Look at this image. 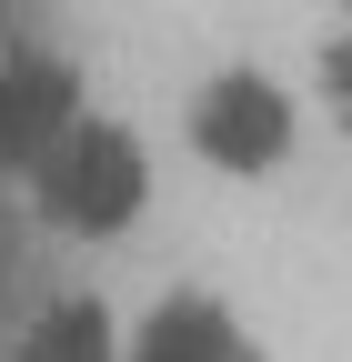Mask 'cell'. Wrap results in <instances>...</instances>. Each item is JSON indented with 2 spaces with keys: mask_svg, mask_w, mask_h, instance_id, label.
I'll list each match as a JSON object with an SVG mask.
<instances>
[{
  "mask_svg": "<svg viewBox=\"0 0 352 362\" xmlns=\"http://www.w3.org/2000/svg\"><path fill=\"white\" fill-rule=\"evenodd\" d=\"M20 362H121V342H111V312H101V302H51V312L30 322Z\"/></svg>",
  "mask_w": 352,
  "mask_h": 362,
  "instance_id": "5",
  "label": "cell"
},
{
  "mask_svg": "<svg viewBox=\"0 0 352 362\" xmlns=\"http://www.w3.org/2000/svg\"><path fill=\"white\" fill-rule=\"evenodd\" d=\"M322 101H332V121L352 131V40H342L332 61H322Z\"/></svg>",
  "mask_w": 352,
  "mask_h": 362,
  "instance_id": "6",
  "label": "cell"
},
{
  "mask_svg": "<svg viewBox=\"0 0 352 362\" xmlns=\"http://www.w3.org/2000/svg\"><path fill=\"white\" fill-rule=\"evenodd\" d=\"M81 111H71V71L61 61H0V161H40L71 131Z\"/></svg>",
  "mask_w": 352,
  "mask_h": 362,
  "instance_id": "4",
  "label": "cell"
},
{
  "mask_svg": "<svg viewBox=\"0 0 352 362\" xmlns=\"http://www.w3.org/2000/svg\"><path fill=\"white\" fill-rule=\"evenodd\" d=\"M121 362H262V342L242 332L232 302H211V292H171V302L141 312V332L121 342Z\"/></svg>",
  "mask_w": 352,
  "mask_h": 362,
  "instance_id": "3",
  "label": "cell"
},
{
  "mask_svg": "<svg viewBox=\"0 0 352 362\" xmlns=\"http://www.w3.org/2000/svg\"><path fill=\"white\" fill-rule=\"evenodd\" d=\"M30 181H40V211H51L61 232H121V221L151 202V161L111 121H71L61 141L30 161Z\"/></svg>",
  "mask_w": 352,
  "mask_h": 362,
  "instance_id": "1",
  "label": "cell"
},
{
  "mask_svg": "<svg viewBox=\"0 0 352 362\" xmlns=\"http://www.w3.org/2000/svg\"><path fill=\"white\" fill-rule=\"evenodd\" d=\"M292 90L282 81H262V71H222V81H201V101H192V151L211 171H272L292 151Z\"/></svg>",
  "mask_w": 352,
  "mask_h": 362,
  "instance_id": "2",
  "label": "cell"
}]
</instances>
